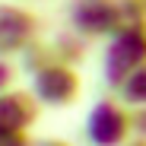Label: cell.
<instances>
[{"label": "cell", "instance_id": "30bf717a", "mask_svg": "<svg viewBox=\"0 0 146 146\" xmlns=\"http://www.w3.org/2000/svg\"><path fill=\"white\" fill-rule=\"evenodd\" d=\"M124 22H146V0H117Z\"/></svg>", "mask_w": 146, "mask_h": 146}, {"label": "cell", "instance_id": "8992f818", "mask_svg": "<svg viewBox=\"0 0 146 146\" xmlns=\"http://www.w3.org/2000/svg\"><path fill=\"white\" fill-rule=\"evenodd\" d=\"M41 117V105L32 92L10 89L0 95V133H29V127Z\"/></svg>", "mask_w": 146, "mask_h": 146}, {"label": "cell", "instance_id": "7a4b0ae2", "mask_svg": "<svg viewBox=\"0 0 146 146\" xmlns=\"http://www.w3.org/2000/svg\"><path fill=\"white\" fill-rule=\"evenodd\" d=\"M86 140L92 146H124L130 140V108L121 99H99L86 114Z\"/></svg>", "mask_w": 146, "mask_h": 146}, {"label": "cell", "instance_id": "7c38bea8", "mask_svg": "<svg viewBox=\"0 0 146 146\" xmlns=\"http://www.w3.org/2000/svg\"><path fill=\"white\" fill-rule=\"evenodd\" d=\"M13 83H16V67H13L10 60L0 57V95L10 92V89H13Z\"/></svg>", "mask_w": 146, "mask_h": 146}, {"label": "cell", "instance_id": "5b68a950", "mask_svg": "<svg viewBox=\"0 0 146 146\" xmlns=\"http://www.w3.org/2000/svg\"><path fill=\"white\" fill-rule=\"evenodd\" d=\"M41 19L19 3H0V57L10 60L13 54H22L32 41H38Z\"/></svg>", "mask_w": 146, "mask_h": 146}, {"label": "cell", "instance_id": "9a60e30c", "mask_svg": "<svg viewBox=\"0 0 146 146\" xmlns=\"http://www.w3.org/2000/svg\"><path fill=\"white\" fill-rule=\"evenodd\" d=\"M124 146H146V140H127Z\"/></svg>", "mask_w": 146, "mask_h": 146}, {"label": "cell", "instance_id": "9c48e42d", "mask_svg": "<svg viewBox=\"0 0 146 146\" xmlns=\"http://www.w3.org/2000/svg\"><path fill=\"white\" fill-rule=\"evenodd\" d=\"M117 99L124 102V105H130V108L146 105V64H143L137 73H130V80L117 89Z\"/></svg>", "mask_w": 146, "mask_h": 146}, {"label": "cell", "instance_id": "5bb4252c", "mask_svg": "<svg viewBox=\"0 0 146 146\" xmlns=\"http://www.w3.org/2000/svg\"><path fill=\"white\" fill-rule=\"evenodd\" d=\"M38 146H70V143H64V140H57V137H48V140H41Z\"/></svg>", "mask_w": 146, "mask_h": 146}, {"label": "cell", "instance_id": "ba28073f", "mask_svg": "<svg viewBox=\"0 0 146 146\" xmlns=\"http://www.w3.org/2000/svg\"><path fill=\"white\" fill-rule=\"evenodd\" d=\"M54 51H57V60H60V64L76 67V64L86 57V51H89V41L70 29V32H60V35L54 38Z\"/></svg>", "mask_w": 146, "mask_h": 146}, {"label": "cell", "instance_id": "52a82bcc", "mask_svg": "<svg viewBox=\"0 0 146 146\" xmlns=\"http://www.w3.org/2000/svg\"><path fill=\"white\" fill-rule=\"evenodd\" d=\"M19 60H22V70L26 73H41V70H48V67H54V64H60L57 60V51H54V41H32L26 51L19 54Z\"/></svg>", "mask_w": 146, "mask_h": 146}, {"label": "cell", "instance_id": "6da1fadb", "mask_svg": "<svg viewBox=\"0 0 146 146\" xmlns=\"http://www.w3.org/2000/svg\"><path fill=\"white\" fill-rule=\"evenodd\" d=\"M146 64V22H124L105 44L102 54V76L111 89H121L130 73Z\"/></svg>", "mask_w": 146, "mask_h": 146}, {"label": "cell", "instance_id": "8fae6325", "mask_svg": "<svg viewBox=\"0 0 146 146\" xmlns=\"http://www.w3.org/2000/svg\"><path fill=\"white\" fill-rule=\"evenodd\" d=\"M130 140H146V105L130 108Z\"/></svg>", "mask_w": 146, "mask_h": 146}, {"label": "cell", "instance_id": "4fadbf2b", "mask_svg": "<svg viewBox=\"0 0 146 146\" xmlns=\"http://www.w3.org/2000/svg\"><path fill=\"white\" fill-rule=\"evenodd\" d=\"M0 146H32L29 133H0Z\"/></svg>", "mask_w": 146, "mask_h": 146}, {"label": "cell", "instance_id": "277c9868", "mask_svg": "<svg viewBox=\"0 0 146 146\" xmlns=\"http://www.w3.org/2000/svg\"><path fill=\"white\" fill-rule=\"evenodd\" d=\"M80 89H83V80L76 67H67V64H54L41 73L32 76V95L38 99V105H48V108H70L73 102L80 99Z\"/></svg>", "mask_w": 146, "mask_h": 146}, {"label": "cell", "instance_id": "3957f363", "mask_svg": "<svg viewBox=\"0 0 146 146\" xmlns=\"http://www.w3.org/2000/svg\"><path fill=\"white\" fill-rule=\"evenodd\" d=\"M70 29L89 38H111L124 26V13H121L117 0H70L67 7Z\"/></svg>", "mask_w": 146, "mask_h": 146}]
</instances>
